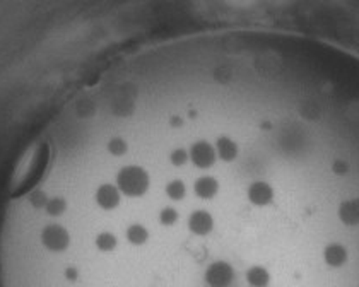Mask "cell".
I'll return each mask as SVG.
<instances>
[{"label": "cell", "instance_id": "1", "mask_svg": "<svg viewBox=\"0 0 359 287\" xmlns=\"http://www.w3.org/2000/svg\"><path fill=\"white\" fill-rule=\"evenodd\" d=\"M41 244L52 253H64L70 246V234L62 224H48L40 234Z\"/></svg>", "mask_w": 359, "mask_h": 287}, {"label": "cell", "instance_id": "2", "mask_svg": "<svg viewBox=\"0 0 359 287\" xmlns=\"http://www.w3.org/2000/svg\"><path fill=\"white\" fill-rule=\"evenodd\" d=\"M235 279V269L231 267V263L224 262V260L212 262L204 272V282L208 287H231Z\"/></svg>", "mask_w": 359, "mask_h": 287}, {"label": "cell", "instance_id": "3", "mask_svg": "<svg viewBox=\"0 0 359 287\" xmlns=\"http://www.w3.org/2000/svg\"><path fill=\"white\" fill-rule=\"evenodd\" d=\"M247 199L255 207H269L271 204H274L276 190L267 181L255 180L247 187Z\"/></svg>", "mask_w": 359, "mask_h": 287}, {"label": "cell", "instance_id": "4", "mask_svg": "<svg viewBox=\"0 0 359 287\" xmlns=\"http://www.w3.org/2000/svg\"><path fill=\"white\" fill-rule=\"evenodd\" d=\"M187 226H189V231L195 236H208L214 231L216 220H214L209 211L198 209V211L190 212L189 219H187Z\"/></svg>", "mask_w": 359, "mask_h": 287}, {"label": "cell", "instance_id": "5", "mask_svg": "<svg viewBox=\"0 0 359 287\" xmlns=\"http://www.w3.org/2000/svg\"><path fill=\"white\" fill-rule=\"evenodd\" d=\"M347 260H349V251H347L344 244L334 241L323 248V262L330 269H342L347 263Z\"/></svg>", "mask_w": 359, "mask_h": 287}, {"label": "cell", "instance_id": "6", "mask_svg": "<svg viewBox=\"0 0 359 287\" xmlns=\"http://www.w3.org/2000/svg\"><path fill=\"white\" fill-rule=\"evenodd\" d=\"M337 216L344 226H359V199H347L341 202Z\"/></svg>", "mask_w": 359, "mask_h": 287}, {"label": "cell", "instance_id": "7", "mask_svg": "<svg viewBox=\"0 0 359 287\" xmlns=\"http://www.w3.org/2000/svg\"><path fill=\"white\" fill-rule=\"evenodd\" d=\"M245 279H247V284L250 287H271L272 284L271 272L262 265L250 267L245 274Z\"/></svg>", "mask_w": 359, "mask_h": 287}, {"label": "cell", "instance_id": "8", "mask_svg": "<svg viewBox=\"0 0 359 287\" xmlns=\"http://www.w3.org/2000/svg\"><path fill=\"white\" fill-rule=\"evenodd\" d=\"M125 236H127V241L134 246H144L149 241V231L142 224H130L125 231Z\"/></svg>", "mask_w": 359, "mask_h": 287}, {"label": "cell", "instance_id": "9", "mask_svg": "<svg viewBox=\"0 0 359 287\" xmlns=\"http://www.w3.org/2000/svg\"><path fill=\"white\" fill-rule=\"evenodd\" d=\"M95 246L101 253H113L118 248V238L110 231H103L96 236Z\"/></svg>", "mask_w": 359, "mask_h": 287}, {"label": "cell", "instance_id": "10", "mask_svg": "<svg viewBox=\"0 0 359 287\" xmlns=\"http://www.w3.org/2000/svg\"><path fill=\"white\" fill-rule=\"evenodd\" d=\"M178 219H180V214H178V211L175 207H165L161 212H159V216H158L159 224H161V226H165V227L175 226V224L178 223Z\"/></svg>", "mask_w": 359, "mask_h": 287}]
</instances>
